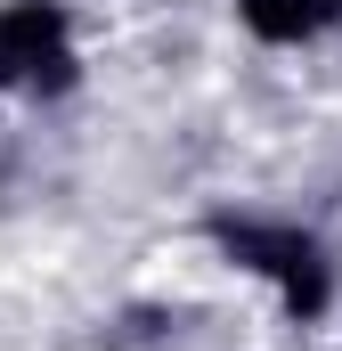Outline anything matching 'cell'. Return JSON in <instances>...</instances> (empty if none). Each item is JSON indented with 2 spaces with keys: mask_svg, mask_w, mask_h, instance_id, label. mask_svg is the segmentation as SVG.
Instances as JSON below:
<instances>
[{
  "mask_svg": "<svg viewBox=\"0 0 342 351\" xmlns=\"http://www.w3.org/2000/svg\"><path fill=\"white\" fill-rule=\"evenodd\" d=\"M220 245H228L237 262L269 269V278L285 286V302H293V311H318V302H326V269H318V245H310V237H293V229H253V221L237 229V221H228V229H220Z\"/></svg>",
  "mask_w": 342,
  "mask_h": 351,
  "instance_id": "obj_1",
  "label": "cell"
},
{
  "mask_svg": "<svg viewBox=\"0 0 342 351\" xmlns=\"http://www.w3.org/2000/svg\"><path fill=\"white\" fill-rule=\"evenodd\" d=\"M334 16H342V0H245V25L261 41H310Z\"/></svg>",
  "mask_w": 342,
  "mask_h": 351,
  "instance_id": "obj_3",
  "label": "cell"
},
{
  "mask_svg": "<svg viewBox=\"0 0 342 351\" xmlns=\"http://www.w3.org/2000/svg\"><path fill=\"white\" fill-rule=\"evenodd\" d=\"M8 74H33V82H66L74 74V58H66V16L57 8H41V0H16V8H0V82Z\"/></svg>",
  "mask_w": 342,
  "mask_h": 351,
  "instance_id": "obj_2",
  "label": "cell"
}]
</instances>
